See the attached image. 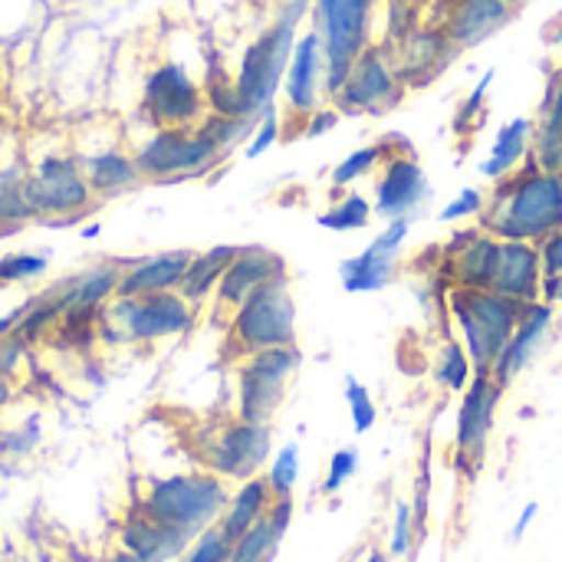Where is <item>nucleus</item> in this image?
<instances>
[{
	"mask_svg": "<svg viewBox=\"0 0 562 562\" xmlns=\"http://www.w3.org/2000/svg\"><path fill=\"white\" fill-rule=\"evenodd\" d=\"M481 231L497 240L540 244L562 231V178L540 171L530 158L520 171L497 181L481 211Z\"/></svg>",
	"mask_w": 562,
	"mask_h": 562,
	"instance_id": "nucleus-1",
	"label": "nucleus"
},
{
	"mask_svg": "<svg viewBox=\"0 0 562 562\" xmlns=\"http://www.w3.org/2000/svg\"><path fill=\"white\" fill-rule=\"evenodd\" d=\"M524 306L494 290L451 286V316L461 329V342L474 362V372H494L504 346L510 342Z\"/></svg>",
	"mask_w": 562,
	"mask_h": 562,
	"instance_id": "nucleus-2",
	"label": "nucleus"
},
{
	"mask_svg": "<svg viewBox=\"0 0 562 562\" xmlns=\"http://www.w3.org/2000/svg\"><path fill=\"white\" fill-rule=\"evenodd\" d=\"M316 33L323 40V89L329 99L346 86L352 63L362 56L372 36L375 0H313Z\"/></svg>",
	"mask_w": 562,
	"mask_h": 562,
	"instance_id": "nucleus-3",
	"label": "nucleus"
},
{
	"mask_svg": "<svg viewBox=\"0 0 562 562\" xmlns=\"http://www.w3.org/2000/svg\"><path fill=\"white\" fill-rule=\"evenodd\" d=\"M227 504H231L227 491L214 474H181V477L158 481L148 491L142 514H148L161 527L194 537L204 533Z\"/></svg>",
	"mask_w": 562,
	"mask_h": 562,
	"instance_id": "nucleus-4",
	"label": "nucleus"
},
{
	"mask_svg": "<svg viewBox=\"0 0 562 562\" xmlns=\"http://www.w3.org/2000/svg\"><path fill=\"white\" fill-rule=\"evenodd\" d=\"M296 40H300L296 23L280 16L260 40H254L247 46L237 82H234L244 119H257L273 109V95L280 92V86L286 79Z\"/></svg>",
	"mask_w": 562,
	"mask_h": 562,
	"instance_id": "nucleus-5",
	"label": "nucleus"
},
{
	"mask_svg": "<svg viewBox=\"0 0 562 562\" xmlns=\"http://www.w3.org/2000/svg\"><path fill=\"white\" fill-rule=\"evenodd\" d=\"M231 342L244 356L296 346V303L290 293V280H273L237 306Z\"/></svg>",
	"mask_w": 562,
	"mask_h": 562,
	"instance_id": "nucleus-6",
	"label": "nucleus"
},
{
	"mask_svg": "<svg viewBox=\"0 0 562 562\" xmlns=\"http://www.w3.org/2000/svg\"><path fill=\"white\" fill-rule=\"evenodd\" d=\"M303 356L296 346L263 349L247 356L240 366V418L254 425H267L286 395V382L296 375Z\"/></svg>",
	"mask_w": 562,
	"mask_h": 562,
	"instance_id": "nucleus-7",
	"label": "nucleus"
},
{
	"mask_svg": "<svg viewBox=\"0 0 562 562\" xmlns=\"http://www.w3.org/2000/svg\"><path fill=\"white\" fill-rule=\"evenodd\" d=\"M405 95V86L398 79V69L392 66L389 53L379 46H366L362 56L352 63V72L346 86L339 89L336 112L342 115H375L392 109Z\"/></svg>",
	"mask_w": 562,
	"mask_h": 562,
	"instance_id": "nucleus-8",
	"label": "nucleus"
},
{
	"mask_svg": "<svg viewBox=\"0 0 562 562\" xmlns=\"http://www.w3.org/2000/svg\"><path fill=\"white\" fill-rule=\"evenodd\" d=\"M504 398V385H497L494 372H474L468 392L461 395V408H458V454L454 464L474 477V471L481 468L484 454H487V438L494 431V418H497V405Z\"/></svg>",
	"mask_w": 562,
	"mask_h": 562,
	"instance_id": "nucleus-9",
	"label": "nucleus"
},
{
	"mask_svg": "<svg viewBox=\"0 0 562 562\" xmlns=\"http://www.w3.org/2000/svg\"><path fill=\"white\" fill-rule=\"evenodd\" d=\"M431 198V184L425 168L415 161V155L405 151H392L382 161V175L375 181V214L385 221L395 217H412L418 207H425V201Z\"/></svg>",
	"mask_w": 562,
	"mask_h": 562,
	"instance_id": "nucleus-10",
	"label": "nucleus"
},
{
	"mask_svg": "<svg viewBox=\"0 0 562 562\" xmlns=\"http://www.w3.org/2000/svg\"><path fill=\"white\" fill-rule=\"evenodd\" d=\"M270 454V428L267 425H254V422H234L227 425L217 441L211 445V468L217 474L237 477V481H250L257 477L260 464Z\"/></svg>",
	"mask_w": 562,
	"mask_h": 562,
	"instance_id": "nucleus-11",
	"label": "nucleus"
},
{
	"mask_svg": "<svg viewBox=\"0 0 562 562\" xmlns=\"http://www.w3.org/2000/svg\"><path fill=\"white\" fill-rule=\"evenodd\" d=\"M553 323H557V313H553V306H547L543 300L524 306L520 323H517L510 342L504 346V352H501V359H497V366H494L497 385L507 389L510 382H517V379L530 369V362H533V359L540 356V349L547 346Z\"/></svg>",
	"mask_w": 562,
	"mask_h": 562,
	"instance_id": "nucleus-12",
	"label": "nucleus"
},
{
	"mask_svg": "<svg viewBox=\"0 0 562 562\" xmlns=\"http://www.w3.org/2000/svg\"><path fill=\"white\" fill-rule=\"evenodd\" d=\"M451 280L461 290H494L501 267V240L484 231H461L448 247Z\"/></svg>",
	"mask_w": 562,
	"mask_h": 562,
	"instance_id": "nucleus-13",
	"label": "nucleus"
},
{
	"mask_svg": "<svg viewBox=\"0 0 562 562\" xmlns=\"http://www.w3.org/2000/svg\"><path fill=\"white\" fill-rule=\"evenodd\" d=\"M273 280H286V260L267 247H240L234 263L217 283V300L237 310L247 296H254L260 286Z\"/></svg>",
	"mask_w": 562,
	"mask_h": 562,
	"instance_id": "nucleus-14",
	"label": "nucleus"
},
{
	"mask_svg": "<svg viewBox=\"0 0 562 562\" xmlns=\"http://www.w3.org/2000/svg\"><path fill=\"white\" fill-rule=\"evenodd\" d=\"M214 155H217V145L207 135L161 132L142 148L138 168L148 175H188V171L204 168Z\"/></svg>",
	"mask_w": 562,
	"mask_h": 562,
	"instance_id": "nucleus-15",
	"label": "nucleus"
},
{
	"mask_svg": "<svg viewBox=\"0 0 562 562\" xmlns=\"http://www.w3.org/2000/svg\"><path fill=\"white\" fill-rule=\"evenodd\" d=\"M540 286H543V260L537 244L501 240V267H497L494 293L527 306V303H540Z\"/></svg>",
	"mask_w": 562,
	"mask_h": 562,
	"instance_id": "nucleus-16",
	"label": "nucleus"
},
{
	"mask_svg": "<svg viewBox=\"0 0 562 562\" xmlns=\"http://www.w3.org/2000/svg\"><path fill=\"white\" fill-rule=\"evenodd\" d=\"M514 16V7L504 0H454L445 20V36L454 49H474L501 33Z\"/></svg>",
	"mask_w": 562,
	"mask_h": 562,
	"instance_id": "nucleus-17",
	"label": "nucleus"
},
{
	"mask_svg": "<svg viewBox=\"0 0 562 562\" xmlns=\"http://www.w3.org/2000/svg\"><path fill=\"white\" fill-rule=\"evenodd\" d=\"M323 40L319 33H306L296 40L293 46V59H290V69H286V79H283V92H286V102L293 112L300 115H313L319 109V99H323Z\"/></svg>",
	"mask_w": 562,
	"mask_h": 562,
	"instance_id": "nucleus-18",
	"label": "nucleus"
},
{
	"mask_svg": "<svg viewBox=\"0 0 562 562\" xmlns=\"http://www.w3.org/2000/svg\"><path fill=\"white\" fill-rule=\"evenodd\" d=\"M23 198L33 211H76L89 201V184L69 161H46L40 175L23 184Z\"/></svg>",
	"mask_w": 562,
	"mask_h": 562,
	"instance_id": "nucleus-19",
	"label": "nucleus"
},
{
	"mask_svg": "<svg viewBox=\"0 0 562 562\" xmlns=\"http://www.w3.org/2000/svg\"><path fill=\"white\" fill-rule=\"evenodd\" d=\"M145 99H148V109L165 122H188L201 109V95L181 66H161L148 79Z\"/></svg>",
	"mask_w": 562,
	"mask_h": 562,
	"instance_id": "nucleus-20",
	"label": "nucleus"
},
{
	"mask_svg": "<svg viewBox=\"0 0 562 562\" xmlns=\"http://www.w3.org/2000/svg\"><path fill=\"white\" fill-rule=\"evenodd\" d=\"M128 329L135 339H161V336H175L181 329L191 326V310L184 296L175 293H151L142 296L138 306H128Z\"/></svg>",
	"mask_w": 562,
	"mask_h": 562,
	"instance_id": "nucleus-21",
	"label": "nucleus"
},
{
	"mask_svg": "<svg viewBox=\"0 0 562 562\" xmlns=\"http://www.w3.org/2000/svg\"><path fill=\"white\" fill-rule=\"evenodd\" d=\"M191 260H194V254H188V250H175V254L151 257V260L138 263L132 273H125L119 280L115 293L125 296V300H132V296H151V293H165L171 286H181Z\"/></svg>",
	"mask_w": 562,
	"mask_h": 562,
	"instance_id": "nucleus-22",
	"label": "nucleus"
},
{
	"mask_svg": "<svg viewBox=\"0 0 562 562\" xmlns=\"http://www.w3.org/2000/svg\"><path fill=\"white\" fill-rule=\"evenodd\" d=\"M290 520H293V497L273 501V507L267 510V517L234 543L231 560L227 562H273L277 547H280Z\"/></svg>",
	"mask_w": 562,
	"mask_h": 562,
	"instance_id": "nucleus-23",
	"label": "nucleus"
},
{
	"mask_svg": "<svg viewBox=\"0 0 562 562\" xmlns=\"http://www.w3.org/2000/svg\"><path fill=\"white\" fill-rule=\"evenodd\" d=\"M530 145H533V122L530 119H514V122L501 125V132L491 145V155L481 161V175L491 181L510 178L514 171H520L524 158L530 155Z\"/></svg>",
	"mask_w": 562,
	"mask_h": 562,
	"instance_id": "nucleus-24",
	"label": "nucleus"
},
{
	"mask_svg": "<svg viewBox=\"0 0 562 562\" xmlns=\"http://www.w3.org/2000/svg\"><path fill=\"white\" fill-rule=\"evenodd\" d=\"M188 540H191L188 533L161 527L148 514L132 517L125 527V547L132 550L135 562H165L168 557L181 553L188 547Z\"/></svg>",
	"mask_w": 562,
	"mask_h": 562,
	"instance_id": "nucleus-25",
	"label": "nucleus"
},
{
	"mask_svg": "<svg viewBox=\"0 0 562 562\" xmlns=\"http://www.w3.org/2000/svg\"><path fill=\"white\" fill-rule=\"evenodd\" d=\"M405 56H402V69H398V79H402V86L405 82H428L448 59H451V53H454V46H451V40L445 36V30H425V33H415L408 43H405V49H402Z\"/></svg>",
	"mask_w": 562,
	"mask_h": 562,
	"instance_id": "nucleus-26",
	"label": "nucleus"
},
{
	"mask_svg": "<svg viewBox=\"0 0 562 562\" xmlns=\"http://www.w3.org/2000/svg\"><path fill=\"white\" fill-rule=\"evenodd\" d=\"M270 507H273V491H270L267 477H250V481H244V487L234 494V501H231V507H227V514H224V520H221L224 537H227L231 543H237L247 530H254V527L267 517Z\"/></svg>",
	"mask_w": 562,
	"mask_h": 562,
	"instance_id": "nucleus-27",
	"label": "nucleus"
},
{
	"mask_svg": "<svg viewBox=\"0 0 562 562\" xmlns=\"http://www.w3.org/2000/svg\"><path fill=\"white\" fill-rule=\"evenodd\" d=\"M395 273H398V260L392 254L375 250L372 244L362 254L339 263V280L346 293H379L395 280Z\"/></svg>",
	"mask_w": 562,
	"mask_h": 562,
	"instance_id": "nucleus-28",
	"label": "nucleus"
},
{
	"mask_svg": "<svg viewBox=\"0 0 562 562\" xmlns=\"http://www.w3.org/2000/svg\"><path fill=\"white\" fill-rule=\"evenodd\" d=\"M237 250H240V247H214V250H207V254H198V257L188 263V273H184V280H181V296H184V300H201V296H207V293L221 283V277L227 273V267L234 263Z\"/></svg>",
	"mask_w": 562,
	"mask_h": 562,
	"instance_id": "nucleus-29",
	"label": "nucleus"
},
{
	"mask_svg": "<svg viewBox=\"0 0 562 562\" xmlns=\"http://www.w3.org/2000/svg\"><path fill=\"white\" fill-rule=\"evenodd\" d=\"M431 375L441 389L454 392V395H464L471 379H474V362L464 349V342L458 339H445V346L438 349V359L431 366Z\"/></svg>",
	"mask_w": 562,
	"mask_h": 562,
	"instance_id": "nucleus-30",
	"label": "nucleus"
},
{
	"mask_svg": "<svg viewBox=\"0 0 562 562\" xmlns=\"http://www.w3.org/2000/svg\"><path fill=\"white\" fill-rule=\"evenodd\" d=\"M540 171L562 178V112H543L537 132H533V145L527 155Z\"/></svg>",
	"mask_w": 562,
	"mask_h": 562,
	"instance_id": "nucleus-31",
	"label": "nucleus"
},
{
	"mask_svg": "<svg viewBox=\"0 0 562 562\" xmlns=\"http://www.w3.org/2000/svg\"><path fill=\"white\" fill-rule=\"evenodd\" d=\"M372 214H375L372 201L362 198L359 191H349L326 214H319L316 224L326 231H336V234H352V231H366L372 224Z\"/></svg>",
	"mask_w": 562,
	"mask_h": 562,
	"instance_id": "nucleus-32",
	"label": "nucleus"
},
{
	"mask_svg": "<svg viewBox=\"0 0 562 562\" xmlns=\"http://www.w3.org/2000/svg\"><path fill=\"white\" fill-rule=\"evenodd\" d=\"M389 155H392V145H389V142H375V145L356 148L352 155H346V158L333 168V184H336V188H349V184L362 181V178L372 175Z\"/></svg>",
	"mask_w": 562,
	"mask_h": 562,
	"instance_id": "nucleus-33",
	"label": "nucleus"
},
{
	"mask_svg": "<svg viewBox=\"0 0 562 562\" xmlns=\"http://www.w3.org/2000/svg\"><path fill=\"white\" fill-rule=\"evenodd\" d=\"M296 481H300V448L296 445H286V448H280V454L273 458L270 474H267V484L273 491V501L293 497Z\"/></svg>",
	"mask_w": 562,
	"mask_h": 562,
	"instance_id": "nucleus-34",
	"label": "nucleus"
},
{
	"mask_svg": "<svg viewBox=\"0 0 562 562\" xmlns=\"http://www.w3.org/2000/svg\"><path fill=\"white\" fill-rule=\"evenodd\" d=\"M119 286V280H115V273L112 270H105V273H92V277H86L79 286H76V293L69 296V316H79V313H86V310H92L109 290H115Z\"/></svg>",
	"mask_w": 562,
	"mask_h": 562,
	"instance_id": "nucleus-35",
	"label": "nucleus"
},
{
	"mask_svg": "<svg viewBox=\"0 0 562 562\" xmlns=\"http://www.w3.org/2000/svg\"><path fill=\"white\" fill-rule=\"evenodd\" d=\"M346 402H349V412H352V428L359 435L372 431V425L379 418V408H375L369 389L359 379H352V375H346Z\"/></svg>",
	"mask_w": 562,
	"mask_h": 562,
	"instance_id": "nucleus-36",
	"label": "nucleus"
},
{
	"mask_svg": "<svg viewBox=\"0 0 562 562\" xmlns=\"http://www.w3.org/2000/svg\"><path fill=\"white\" fill-rule=\"evenodd\" d=\"M494 69H487L484 72V79L471 89V95L461 102V109H458V115H454V132H471L474 125H477V119L484 115V99H487V92H491V82H494Z\"/></svg>",
	"mask_w": 562,
	"mask_h": 562,
	"instance_id": "nucleus-37",
	"label": "nucleus"
},
{
	"mask_svg": "<svg viewBox=\"0 0 562 562\" xmlns=\"http://www.w3.org/2000/svg\"><path fill=\"white\" fill-rule=\"evenodd\" d=\"M135 175V165H128L122 155H102L92 161V184L95 188H119V184H128Z\"/></svg>",
	"mask_w": 562,
	"mask_h": 562,
	"instance_id": "nucleus-38",
	"label": "nucleus"
},
{
	"mask_svg": "<svg viewBox=\"0 0 562 562\" xmlns=\"http://www.w3.org/2000/svg\"><path fill=\"white\" fill-rule=\"evenodd\" d=\"M231 550H234V543L224 537V530H221V527H207V530L198 537L194 550L188 553V560L184 562H227L231 560Z\"/></svg>",
	"mask_w": 562,
	"mask_h": 562,
	"instance_id": "nucleus-39",
	"label": "nucleus"
},
{
	"mask_svg": "<svg viewBox=\"0 0 562 562\" xmlns=\"http://www.w3.org/2000/svg\"><path fill=\"white\" fill-rule=\"evenodd\" d=\"M250 125H254V119H227V115H214V119L201 128V135H207V138L217 145V151H221V148H227V145L240 142L244 135H250Z\"/></svg>",
	"mask_w": 562,
	"mask_h": 562,
	"instance_id": "nucleus-40",
	"label": "nucleus"
},
{
	"mask_svg": "<svg viewBox=\"0 0 562 562\" xmlns=\"http://www.w3.org/2000/svg\"><path fill=\"white\" fill-rule=\"evenodd\" d=\"M359 471V451L356 448H339L329 461V474L323 481V494H339L346 487V481H352V474Z\"/></svg>",
	"mask_w": 562,
	"mask_h": 562,
	"instance_id": "nucleus-41",
	"label": "nucleus"
},
{
	"mask_svg": "<svg viewBox=\"0 0 562 562\" xmlns=\"http://www.w3.org/2000/svg\"><path fill=\"white\" fill-rule=\"evenodd\" d=\"M415 514H412V504L408 501H398L395 504V527H392V547H389V557H408L412 553V543H415Z\"/></svg>",
	"mask_w": 562,
	"mask_h": 562,
	"instance_id": "nucleus-42",
	"label": "nucleus"
},
{
	"mask_svg": "<svg viewBox=\"0 0 562 562\" xmlns=\"http://www.w3.org/2000/svg\"><path fill=\"white\" fill-rule=\"evenodd\" d=\"M484 194L477 191V188H464L454 201H448L445 204V211L438 214L445 224H454V221H464V217H474V214H481L484 211Z\"/></svg>",
	"mask_w": 562,
	"mask_h": 562,
	"instance_id": "nucleus-43",
	"label": "nucleus"
},
{
	"mask_svg": "<svg viewBox=\"0 0 562 562\" xmlns=\"http://www.w3.org/2000/svg\"><path fill=\"white\" fill-rule=\"evenodd\" d=\"M277 138H280V115H277V109H270L260 115V128H257L254 142L247 145V158H260Z\"/></svg>",
	"mask_w": 562,
	"mask_h": 562,
	"instance_id": "nucleus-44",
	"label": "nucleus"
},
{
	"mask_svg": "<svg viewBox=\"0 0 562 562\" xmlns=\"http://www.w3.org/2000/svg\"><path fill=\"white\" fill-rule=\"evenodd\" d=\"M408 231H412V221H408V217H395V221H389V224H385V231L372 240V247H375V250H382V254L398 257V250L405 247Z\"/></svg>",
	"mask_w": 562,
	"mask_h": 562,
	"instance_id": "nucleus-45",
	"label": "nucleus"
},
{
	"mask_svg": "<svg viewBox=\"0 0 562 562\" xmlns=\"http://www.w3.org/2000/svg\"><path fill=\"white\" fill-rule=\"evenodd\" d=\"M46 270L43 257H30V254H16L0 260V280H23V277H36Z\"/></svg>",
	"mask_w": 562,
	"mask_h": 562,
	"instance_id": "nucleus-46",
	"label": "nucleus"
},
{
	"mask_svg": "<svg viewBox=\"0 0 562 562\" xmlns=\"http://www.w3.org/2000/svg\"><path fill=\"white\" fill-rule=\"evenodd\" d=\"M537 250H540V260H543V277L547 273H562V231L550 234L547 240H540Z\"/></svg>",
	"mask_w": 562,
	"mask_h": 562,
	"instance_id": "nucleus-47",
	"label": "nucleus"
},
{
	"mask_svg": "<svg viewBox=\"0 0 562 562\" xmlns=\"http://www.w3.org/2000/svg\"><path fill=\"white\" fill-rule=\"evenodd\" d=\"M336 122H339V112H336V109H316V112L310 115L306 135H310V138H316V135L329 132V128H333Z\"/></svg>",
	"mask_w": 562,
	"mask_h": 562,
	"instance_id": "nucleus-48",
	"label": "nucleus"
},
{
	"mask_svg": "<svg viewBox=\"0 0 562 562\" xmlns=\"http://www.w3.org/2000/svg\"><path fill=\"white\" fill-rule=\"evenodd\" d=\"M20 214H30V204L23 198V191H0V217H20Z\"/></svg>",
	"mask_w": 562,
	"mask_h": 562,
	"instance_id": "nucleus-49",
	"label": "nucleus"
},
{
	"mask_svg": "<svg viewBox=\"0 0 562 562\" xmlns=\"http://www.w3.org/2000/svg\"><path fill=\"white\" fill-rule=\"evenodd\" d=\"M540 300H543L547 306H560L562 303V273H547V277H543Z\"/></svg>",
	"mask_w": 562,
	"mask_h": 562,
	"instance_id": "nucleus-50",
	"label": "nucleus"
},
{
	"mask_svg": "<svg viewBox=\"0 0 562 562\" xmlns=\"http://www.w3.org/2000/svg\"><path fill=\"white\" fill-rule=\"evenodd\" d=\"M537 514H540V507H537V504H527V507L520 510V517H517V527H514V540H524V533L530 530V524L537 520Z\"/></svg>",
	"mask_w": 562,
	"mask_h": 562,
	"instance_id": "nucleus-51",
	"label": "nucleus"
},
{
	"mask_svg": "<svg viewBox=\"0 0 562 562\" xmlns=\"http://www.w3.org/2000/svg\"><path fill=\"white\" fill-rule=\"evenodd\" d=\"M16 316H23V310H16V313H10L7 319H0V336H3V333H7V329H10V326L16 323Z\"/></svg>",
	"mask_w": 562,
	"mask_h": 562,
	"instance_id": "nucleus-52",
	"label": "nucleus"
},
{
	"mask_svg": "<svg viewBox=\"0 0 562 562\" xmlns=\"http://www.w3.org/2000/svg\"><path fill=\"white\" fill-rule=\"evenodd\" d=\"M10 398V385H7V375H3V369H0V405Z\"/></svg>",
	"mask_w": 562,
	"mask_h": 562,
	"instance_id": "nucleus-53",
	"label": "nucleus"
},
{
	"mask_svg": "<svg viewBox=\"0 0 562 562\" xmlns=\"http://www.w3.org/2000/svg\"><path fill=\"white\" fill-rule=\"evenodd\" d=\"M366 562H389V553H382V550H372V553L366 557Z\"/></svg>",
	"mask_w": 562,
	"mask_h": 562,
	"instance_id": "nucleus-54",
	"label": "nucleus"
},
{
	"mask_svg": "<svg viewBox=\"0 0 562 562\" xmlns=\"http://www.w3.org/2000/svg\"><path fill=\"white\" fill-rule=\"evenodd\" d=\"M550 40H553V43H562V23L553 30V36H550Z\"/></svg>",
	"mask_w": 562,
	"mask_h": 562,
	"instance_id": "nucleus-55",
	"label": "nucleus"
},
{
	"mask_svg": "<svg viewBox=\"0 0 562 562\" xmlns=\"http://www.w3.org/2000/svg\"><path fill=\"white\" fill-rule=\"evenodd\" d=\"M507 7H517V3H524V0H504Z\"/></svg>",
	"mask_w": 562,
	"mask_h": 562,
	"instance_id": "nucleus-56",
	"label": "nucleus"
}]
</instances>
